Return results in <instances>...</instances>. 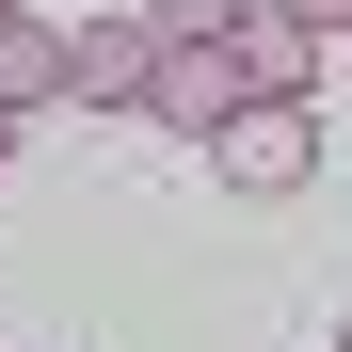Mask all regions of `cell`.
Wrapping results in <instances>:
<instances>
[{
	"mask_svg": "<svg viewBox=\"0 0 352 352\" xmlns=\"http://www.w3.org/2000/svg\"><path fill=\"white\" fill-rule=\"evenodd\" d=\"M208 160H224V192H305V160H320V112L305 96H241L208 129Z\"/></svg>",
	"mask_w": 352,
	"mask_h": 352,
	"instance_id": "1",
	"label": "cell"
},
{
	"mask_svg": "<svg viewBox=\"0 0 352 352\" xmlns=\"http://www.w3.org/2000/svg\"><path fill=\"white\" fill-rule=\"evenodd\" d=\"M241 96H256V80H241V48H224V32H192V48H160V80H144V112H160L176 144H208V129H224Z\"/></svg>",
	"mask_w": 352,
	"mask_h": 352,
	"instance_id": "2",
	"label": "cell"
},
{
	"mask_svg": "<svg viewBox=\"0 0 352 352\" xmlns=\"http://www.w3.org/2000/svg\"><path fill=\"white\" fill-rule=\"evenodd\" d=\"M224 48H241V80H256V96H305L336 32L305 16V0H224Z\"/></svg>",
	"mask_w": 352,
	"mask_h": 352,
	"instance_id": "3",
	"label": "cell"
},
{
	"mask_svg": "<svg viewBox=\"0 0 352 352\" xmlns=\"http://www.w3.org/2000/svg\"><path fill=\"white\" fill-rule=\"evenodd\" d=\"M144 80H160V32H144V16L65 32V96H80V112H144Z\"/></svg>",
	"mask_w": 352,
	"mask_h": 352,
	"instance_id": "4",
	"label": "cell"
},
{
	"mask_svg": "<svg viewBox=\"0 0 352 352\" xmlns=\"http://www.w3.org/2000/svg\"><path fill=\"white\" fill-rule=\"evenodd\" d=\"M0 96H16V112H48V96H65V32H48L32 0L0 16Z\"/></svg>",
	"mask_w": 352,
	"mask_h": 352,
	"instance_id": "5",
	"label": "cell"
},
{
	"mask_svg": "<svg viewBox=\"0 0 352 352\" xmlns=\"http://www.w3.org/2000/svg\"><path fill=\"white\" fill-rule=\"evenodd\" d=\"M144 32H160V48H192V32H224V0H144Z\"/></svg>",
	"mask_w": 352,
	"mask_h": 352,
	"instance_id": "6",
	"label": "cell"
},
{
	"mask_svg": "<svg viewBox=\"0 0 352 352\" xmlns=\"http://www.w3.org/2000/svg\"><path fill=\"white\" fill-rule=\"evenodd\" d=\"M16 129H32V112H16V96H0V160H16Z\"/></svg>",
	"mask_w": 352,
	"mask_h": 352,
	"instance_id": "7",
	"label": "cell"
},
{
	"mask_svg": "<svg viewBox=\"0 0 352 352\" xmlns=\"http://www.w3.org/2000/svg\"><path fill=\"white\" fill-rule=\"evenodd\" d=\"M305 16H320V32H352V0H305Z\"/></svg>",
	"mask_w": 352,
	"mask_h": 352,
	"instance_id": "8",
	"label": "cell"
},
{
	"mask_svg": "<svg viewBox=\"0 0 352 352\" xmlns=\"http://www.w3.org/2000/svg\"><path fill=\"white\" fill-rule=\"evenodd\" d=\"M0 16H16V0H0Z\"/></svg>",
	"mask_w": 352,
	"mask_h": 352,
	"instance_id": "9",
	"label": "cell"
},
{
	"mask_svg": "<svg viewBox=\"0 0 352 352\" xmlns=\"http://www.w3.org/2000/svg\"><path fill=\"white\" fill-rule=\"evenodd\" d=\"M336 352H352V336H336Z\"/></svg>",
	"mask_w": 352,
	"mask_h": 352,
	"instance_id": "10",
	"label": "cell"
}]
</instances>
